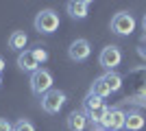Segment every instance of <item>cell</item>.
Returning <instances> with one entry per match:
<instances>
[{"label": "cell", "instance_id": "2", "mask_svg": "<svg viewBox=\"0 0 146 131\" xmlns=\"http://www.w3.org/2000/svg\"><path fill=\"white\" fill-rule=\"evenodd\" d=\"M109 29H111V33H116L120 37H129V35L135 31V18L129 11H118L116 15L111 18Z\"/></svg>", "mask_w": 146, "mask_h": 131}, {"label": "cell", "instance_id": "13", "mask_svg": "<svg viewBox=\"0 0 146 131\" xmlns=\"http://www.w3.org/2000/svg\"><path fill=\"white\" fill-rule=\"evenodd\" d=\"M9 48L11 50H18V53H24L26 44H29V37H26L24 31H13L11 35H9Z\"/></svg>", "mask_w": 146, "mask_h": 131}, {"label": "cell", "instance_id": "11", "mask_svg": "<svg viewBox=\"0 0 146 131\" xmlns=\"http://www.w3.org/2000/svg\"><path fill=\"white\" fill-rule=\"evenodd\" d=\"M66 125H68V129L70 131H83L87 127V116H85V112H72L70 116H68V120H66Z\"/></svg>", "mask_w": 146, "mask_h": 131}, {"label": "cell", "instance_id": "14", "mask_svg": "<svg viewBox=\"0 0 146 131\" xmlns=\"http://www.w3.org/2000/svg\"><path fill=\"white\" fill-rule=\"evenodd\" d=\"M90 92H92V94H96V96H100V98H107V96L111 94V90H109V85H107V81H105L103 76H98L96 81L92 83Z\"/></svg>", "mask_w": 146, "mask_h": 131}, {"label": "cell", "instance_id": "6", "mask_svg": "<svg viewBox=\"0 0 146 131\" xmlns=\"http://www.w3.org/2000/svg\"><path fill=\"white\" fill-rule=\"evenodd\" d=\"M124 114L120 107H109L107 109V114H105L103 118V125H100V129H107V131H122L124 129Z\"/></svg>", "mask_w": 146, "mask_h": 131}, {"label": "cell", "instance_id": "16", "mask_svg": "<svg viewBox=\"0 0 146 131\" xmlns=\"http://www.w3.org/2000/svg\"><path fill=\"white\" fill-rule=\"evenodd\" d=\"M31 53H33V57L37 59V63H39V66L48 61V50H46V46H42V44H37L35 48H31Z\"/></svg>", "mask_w": 146, "mask_h": 131}, {"label": "cell", "instance_id": "15", "mask_svg": "<svg viewBox=\"0 0 146 131\" xmlns=\"http://www.w3.org/2000/svg\"><path fill=\"white\" fill-rule=\"evenodd\" d=\"M103 79L107 81V85H109L111 92H118V90L122 87V76L118 74V72H105Z\"/></svg>", "mask_w": 146, "mask_h": 131}, {"label": "cell", "instance_id": "20", "mask_svg": "<svg viewBox=\"0 0 146 131\" xmlns=\"http://www.w3.org/2000/svg\"><path fill=\"white\" fill-rule=\"evenodd\" d=\"M142 29H144V35H146V13H144V18H142Z\"/></svg>", "mask_w": 146, "mask_h": 131}, {"label": "cell", "instance_id": "19", "mask_svg": "<svg viewBox=\"0 0 146 131\" xmlns=\"http://www.w3.org/2000/svg\"><path fill=\"white\" fill-rule=\"evenodd\" d=\"M5 66H7V63H5V59L0 57V74H2V70H5Z\"/></svg>", "mask_w": 146, "mask_h": 131}, {"label": "cell", "instance_id": "18", "mask_svg": "<svg viewBox=\"0 0 146 131\" xmlns=\"http://www.w3.org/2000/svg\"><path fill=\"white\" fill-rule=\"evenodd\" d=\"M0 131H13V125L7 118H0Z\"/></svg>", "mask_w": 146, "mask_h": 131}, {"label": "cell", "instance_id": "21", "mask_svg": "<svg viewBox=\"0 0 146 131\" xmlns=\"http://www.w3.org/2000/svg\"><path fill=\"white\" fill-rule=\"evenodd\" d=\"M0 87H2V74H0Z\"/></svg>", "mask_w": 146, "mask_h": 131}, {"label": "cell", "instance_id": "22", "mask_svg": "<svg viewBox=\"0 0 146 131\" xmlns=\"http://www.w3.org/2000/svg\"><path fill=\"white\" fill-rule=\"evenodd\" d=\"M96 131H107V129H96Z\"/></svg>", "mask_w": 146, "mask_h": 131}, {"label": "cell", "instance_id": "10", "mask_svg": "<svg viewBox=\"0 0 146 131\" xmlns=\"http://www.w3.org/2000/svg\"><path fill=\"white\" fill-rule=\"evenodd\" d=\"M18 68L33 74V72H37V70H39V63H37V59L33 57V53H31V50H24V53H20V55H18Z\"/></svg>", "mask_w": 146, "mask_h": 131}, {"label": "cell", "instance_id": "8", "mask_svg": "<svg viewBox=\"0 0 146 131\" xmlns=\"http://www.w3.org/2000/svg\"><path fill=\"white\" fill-rule=\"evenodd\" d=\"M90 7H92L90 0H70L66 5V11L72 20H79L81 22V20H85L90 15Z\"/></svg>", "mask_w": 146, "mask_h": 131}, {"label": "cell", "instance_id": "12", "mask_svg": "<svg viewBox=\"0 0 146 131\" xmlns=\"http://www.w3.org/2000/svg\"><path fill=\"white\" fill-rule=\"evenodd\" d=\"M103 107H107L105 105V98H100V96H96V94H92V92L83 98V112L85 114H94L98 109H103Z\"/></svg>", "mask_w": 146, "mask_h": 131}, {"label": "cell", "instance_id": "5", "mask_svg": "<svg viewBox=\"0 0 146 131\" xmlns=\"http://www.w3.org/2000/svg\"><path fill=\"white\" fill-rule=\"evenodd\" d=\"M66 92H61V90H50L42 96V109L46 114H59L61 107L66 105Z\"/></svg>", "mask_w": 146, "mask_h": 131}, {"label": "cell", "instance_id": "3", "mask_svg": "<svg viewBox=\"0 0 146 131\" xmlns=\"http://www.w3.org/2000/svg\"><path fill=\"white\" fill-rule=\"evenodd\" d=\"M31 92L35 94V96H44L46 92H50L52 90V74H50L46 68H39L37 72H33L31 74Z\"/></svg>", "mask_w": 146, "mask_h": 131}, {"label": "cell", "instance_id": "4", "mask_svg": "<svg viewBox=\"0 0 146 131\" xmlns=\"http://www.w3.org/2000/svg\"><path fill=\"white\" fill-rule=\"evenodd\" d=\"M122 61V50L118 48V46H105L103 50H100V55H98V63L103 66L107 72H113V70L120 66Z\"/></svg>", "mask_w": 146, "mask_h": 131}, {"label": "cell", "instance_id": "17", "mask_svg": "<svg viewBox=\"0 0 146 131\" xmlns=\"http://www.w3.org/2000/svg\"><path fill=\"white\" fill-rule=\"evenodd\" d=\"M13 131H35V125L26 118H20L15 125H13Z\"/></svg>", "mask_w": 146, "mask_h": 131}, {"label": "cell", "instance_id": "9", "mask_svg": "<svg viewBox=\"0 0 146 131\" xmlns=\"http://www.w3.org/2000/svg\"><path fill=\"white\" fill-rule=\"evenodd\" d=\"M146 127V118L144 114L137 109H129L124 114V131H142Z\"/></svg>", "mask_w": 146, "mask_h": 131}, {"label": "cell", "instance_id": "7", "mask_svg": "<svg viewBox=\"0 0 146 131\" xmlns=\"http://www.w3.org/2000/svg\"><path fill=\"white\" fill-rule=\"evenodd\" d=\"M90 55H92V44L87 42V39H83V37L74 39V42L70 44V48H68V57L76 63L90 59Z\"/></svg>", "mask_w": 146, "mask_h": 131}, {"label": "cell", "instance_id": "1", "mask_svg": "<svg viewBox=\"0 0 146 131\" xmlns=\"http://www.w3.org/2000/svg\"><path fill=\"white\" fill-rule=\"evenodd\" d=\"M59 24H61L59 13L52 11V9H42V11L35 15V20H33L35 31L42 33V35H52V33L59 29Z\"/></svg>", "mask_w": 146, "mask_h": 131}]
</instances>
